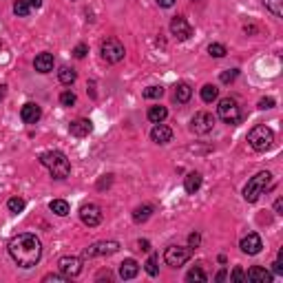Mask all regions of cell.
Instances as JSON below:
<instances>
[{"mask_svg": "<svg viewBox=\"0 0 283 283\" xmlns=\"http://www.w3.org/2000/svg\"><path fill=\"white\" fill-rule=\"evenodd\" d=\"M9 254L20 268H33L42 257V243L31 232H20L9 241Z\"/></svg>", "mask_w": 283, "mask_h": 283, "instance_id": "obj_1", "label": "cell"}, {"mask_svg": "<svg viewBox=\"0 0 283 283\" xmlns=\"http://www.w3.org/2000/svg\"><path fill=\"white\" fill-rule=\"evenodd\" d=\"M40 164L51 173L53 179H66L71 175V164L62 151H47L40 155Z\"/></svg>", "mask_w": 283, "mask_h": 283, "instance_id": "obj_2", "label": "cell"}, {"mask_svg": "<svg viewBox=\"0 0 283 283\" xmlns=\"http://www.w3.org/2000/svg\"><path fill=\"white\" fill-rule=\"evenodd\" d=\"M270 179H272V175L268 173V170H261V173H257L252 177L250 181L246 184V188H243V199H246L248 204H254L259 197L265 193V188H268Z\"/></svg>", "mask_w": 283, "mask_h": 283, "instance_id": "obj_3", "label": "cell"}, {"mask_svg": "<svg viewBox=\"0 0 283 283\" xmlns=\"http://www.w3.org/2000/svg\"><path fill=\"white\" fill-rule=\"evenodd\" d=\"M248 142H250V146L254 148V151H268L274 142V133L265 124H257L250 129V133H248Z\"/></svg>", "mask_w": 283, "mask_h": 283, "instance_id": "obj_4", "label": "cell"}, {"mask_svg": "<svg viewBox=\"0 0 283 283\" xmlns=\"http://www.w3.org/2000/svg\"><path fill=\"white\" fill-rule=\"evenodd\" d=\"M100 53H102V58L107 60L109 64H118L120 60H124V44H122L118 38H107V40L102 42V47H100Z\"/></svg>", "mask_w": 283, "mask_h": 283, "instance_id": "obj_5", "label": "cell"}, {"mask_svg": "<svg viewBox=\"0 0 283 283\" xmlns=\"http://www.w3.org/2000/svg\"><path fill=\"white\" fill-rule=\"evenodd\" d=\"M191 257H193V248H181V246H168L164 252V261L170 268H181Z\"/></svg>", "mask_w": 283, "mask_h": 283, "instance_id": "obj_6", "label": "cell"}, {"mask_svg": "<svg viewBox=\"0 0 283 283\" xmlns=\"http://www.w3.org/2000/svg\"><path fill=\"white\" fill-rule=\"evenodd\" d=\"M217 115L226 122V124H237L239 118H241V111H239V107H237V100H232V98L219 100Z\"/></svg>", "mask_w": 283, "mask_h": 283, "instance_id": "obj_7", "label": "cell"}, {"mask_svg": "<svg viewBox=\"0 0 283 283\" xmlns=\"http://www.w3.org/2000/svg\"><path fill=\"white\" fill-rule=\"evenodd\" d=\"M120 250V243L118 241H98L93 246L84 248V257L93 259V257H107V254H115Z\"/></svg>", "mask_w": 283, "mask_h": 283, "instance_id": "obj_8", "label": "cell"}, {"mask_svg": "<svg viewBox=\"0 0 283 283\" xmlns=\"http://www.w3.org/2000/svg\"><path fill=\"white\" fill-rule=\"evenodd\" d=\"M191 129H193V133H197V135H208V133L215 129V118L210 113H206V111L195 113V118L191 120Z\"/></svg>", "mask_w": 283, "mask_h": 283, "instance_id": "obj_9", "label": "cell"}, {"mask_svg": "<svg viewBox=\"0 0 283 283\" xmlns=\"http://www.w3.org/2000/svg\"><path fill=\"white\" fill-rule=\"evenodd\" d=\"M80 219L88 228H96V226H100V221H102V210H100L98 204H84L80 208Z\"/></svg>", "mask_w": 283, "mask_h": 283, "instance_id": "obj_10", "label": "cell"}, {"mask_svg": "<svg viewBox=\"0 0 283 283\" xmlns=\"http://www.w3.org/2000/svg\"><path fill=\"white\" fill-rule=\"evenodd\" d=\"M170 33H173L177 40H188V38L193 36V27L188 25V20L184 16H175V18L170 20Z\"/></svg>", "mask_w": 283, "mask_h": 283, "instance_id": "obj_11", "label": "cell"}, {"mask_svg": "<svg viewBox=\"0 0 283 283\" xmlns=\"http://www.w3.org/2000/svg\"><path fill=\"white\" fill-rule=\"evenodd\" d=\"M239 248H241V252H246V254H259L263 248V241L257 232H248V235L241 239Z\"/></svg>", "mask_w": 283, "mask_h": 283, "instance_id": "obj_12", "label": "cell"}, {"mask_svg": "<svg viewBox=\"0 0 283 283\" xmlns=\"http://www.w3.org/2000/svg\"><path fill=\"white\" fill-rule=\"evenodd\" d=\"M58 265H60V270H62V274H66L69 279L82 272V259L80 257H62Z\"/></svg>", "mask_w": 283, "mask_h": 283, "instance_id": "obj_13", "label": "cell"}, {"mask_svg": "<svg viewBox=\"0 0 283 283\" xmlns=\"http://www.w3.org/2000/svg\"><path fill=\"white\" fill-rule=\"evenodd\" d=\"M91 131H93V122L84 120V118H80V120H75V122H71L69 124V133L73 137H86Z\"/></svg>", "mask_w": 283, "mask_h": 283, "instance_id": "obj_14", "label": "cell"}, {"mask_svg": "<svg viewBox=\"0 0 283 283\" xmlns=\"http://www.w3.org/2000/svg\"><path fill=\"white\" fill-rule=\"evenodd\" d=\"M40 115H42L40 107H38V104H33V102L25 104V107L20 109V118H22L25 124H36V122L40 120Z\"/></svg>", "mask_w": 283, "mask_h": 283, "instance_id": "obj_15", "label": "cell"}, {"mask_svg": "<svg viewBox=\"0 0 283 283\" xmlns=\"http://www.w3.org/2000/svg\"><path fill=\"white\" fill-rule=\"evenodd\" d=\"M151 140L155 144H168L170 140H173V131L168 129V126H164L162 122L159 124H155L153 126V131H151Z\"/></svg>", "mask_w": 283, "mask_h": 283, "instance_id": "obj_16", "label": "cell"}, {"mask_svg": "<svg viewBox=\"0 0 283 283\" xmlns=\"http://www.w3.org/2000/svg\"><path fill=\"white\" fill-rule=\"evenodd\" d=\"M137 272H140V265H137L135 259H124V261L120 263V276H122L124 281L135 279Z\"/></svg>", "mask_w": 283, "mask_h": 283, "instance_id": "obj_17", "label": "cell"}, {"mask_svg": "<svg viewBox=\"0 0 283 283\" xmlns=\"http://www.w3.org/2000/svg\"><path fill=\"white\" fill-rule=\"evenodd\" d=\"M38 73H49V71H53V55L51 53H40L36 55V62H33Z\"/></svg>", "mask_w": 283, "mask_h": 283, "instance_id": "obj_18", "label": "cell"}, {"mask_svg": "<svg viewBox=\"0 0 283 283\" xmlns=\"http://www.w3.org/2000/svg\"><path fill=\"white\" fill-rule=\"evenodd\" d=\"M246 279H248V281H261V283H270V281H272V274H270L268 270H263V268H259V265H254V268H250V270H248Z\"/></svg>", "mask_w": 283, "mask_h": 283, "instance_id": "obj_19", "label": "cell"}, {"mask_svg": "<svg viewBox=\"0 0 283 283\" xmlns=\"http://www.w3.org/2000/svg\"><path fill=\"white\" fill-rule=\"evenodd\" d=\"M184 188L188 195H195V193L202 188V175L199 173H188L186 179H184Z\"/></svg>", "mask_w": 283, "mask_h": 283, "instance_id": "obj_20", "label": "cell"}, {"mask_svg": "<svg viewBox=\"0 0 283 283\" xmlns=\"http://www.w3.org/2000/svg\"><path fill=\"white\" fill-rule=\"evenodd\" d=\"M193 96V88L188 82H179V84L175 86V102H179V104H186L188 100H191Z\"/></svg>", "mask_w": 283, "mask_h": 283, "instance_id": "obj_21", "label": "cell"}, {"mask_svg": "<svg viewBox=\"0 0 283 283\" xmlns=\"http://www.w3.org/2000/svg\"><path fill=\"white\" fill-rule=\"evenodd\" d=\"M146 118L153 122V124H159V122H164L166 118H168V111H166V107H151L146 113Z\"/></svg>", "mask_w": 283, "mask_h": 283, "instance_id": "obj_22", "label": "cell"}, {"mask_svg": "<svg viewBox=\"0 0 283 283\" xmlns=\"http://www.w3.org/2000/svg\"><path fill=\"white\" fill-rule=\"evenodd\" d=\"M49 208H51V213H55V215H58V217H66V215L71 213L69 204H66L64 199H53V202L49 204Z\"/></svg>", "mask_w": 283, "mask_h": 283, "instance_id": "obj_23", "label": "cell"}, {"mask_svg": "<svg viewBox=\"0 0 283 283\" xmlns=\"http://www.w3.org/2000/svg\"><path fill=\"white\" fill-rule=\"evenodd\" d=\"M153 215V206L151 204H144V206L135 208V213H133V219L137 221V224H144V221H148V217Z\"/></svg>", "mask_w": 283, "mask_h": 283, "instance_id": "obj_24", "label": "cell"}, {"mask_svg": "<svg viewBox=\"0 0 283 283\" xmlns=\"http://www.w3.org/2000/svg\"><path fill=\"white\" fill-rule=\"evenodd\" d=\"M58 77H60V82H62V84H66V86H71L75 82V77H77V73L73 69H71V66H62V69L58 71Z\"/></svg>", "mask_w": 283, "mask_h": 283, "instance_id": "obj_25", "label": "cell"}, {"mask_svg": "<svg viewBox=\"0 0 283 283\" xmlns=\"http://www.w3.org/2000/svg\"><path fill=\"white\" fill-rule=\"evenodd\" d=\"M217 98H219V88L215 86V84H206V86L202 88V100H204V102H206V104L215 102V100H217Z\"/></svg>", "mask_w": 283, "mask_h": 283, "instance_id": "obj_26", "label": "cell"}, {"mask_svg": "<svg viewBox=\"0 0 283 283\" xmlns=\"http://www.w3.org/2000/svg\"><path fill=\"white\" fill-rule=\"evenodd\" d=\"M265 9L270 11L272 16H276V18H281L283 16V0H263Z\"/></svg>", "mask_w": 283, "mask_h": 283, "instance_id": "obj_27", "label": "cell"}, {"mask_svg": "<svg viewBox=\"0 0 283 283\" xmlns=\"http://www.w3.org/2000/svg\"><path fill=\"white\" fill-rule=\"evenodd\" d=\"M186 281H188V283H195V281H199V283H206V281H208V276H206V272H204L202 268H193L191 272L186 274Z\"/></svg>", "mask_w": 283, "mask_h": 283, "instance_id": "obj_28", "label": "cell"}, {"mask_svg": "<svg viewBox=\"0 0 283 283\" xmlns=\"http://www.w3.org/2000/svg\"><path fill=\"white\" fill-rule=\"evenodd\" d=\"M29 11H31V7H29V3H27V0H16V3H14V14L20 16V18H27V16H29Z\"/></svg>", "mask_w": 283, "mask_h": 283, "instance_id": "obj_29", "label": "cell"}, {"mask_svg": "<svg viewBox=\"0 0 283 283\" xmlns=\"http://www.w3.org/2000/svg\"><path fill=\"white\" fill-rule=\"evenodd\" d=\"M25 206H27L25 199H20V197H11L9 202H7V208L11 210V213H16V215L22 213V210H25Z\"/></svg>", "mask_w": 283, "mask_h": 283, "instance_id": "obj_30", "label": "cell"}, {"mask_svg": "<svg viewBox=\"0 0 283 283\" xmlns=\"http://www.w3.org/2000/svg\"><path fill=\"white\" fill-rule=\"evenodd\" d=\"M208 53L213 55V58H224V55L228 53V51H226V47H224V44L213 42V44H208Z\"/></svg>", "mask_w": 283, "mask_h": 283, "instance_id": "obj_31", "label": "cell"}, {"mask_svg": "<svg viewBox=\"0 0 283 283\" xmlns=\"http://www.w3.org/2000/svg\"><path fill=\"white\" fill-rule=\"evenodd\" d=\"M162 96H164V88L162 86H148L146 91H144V98H146V100H157Z\"/></svg>", "mask_w": 283, "mask_h": 283, "instance_id": "obj_32", "label": "cell"}, {"mask_svg": "<svg viewBox=\"0 0 283 283\" xmlns=\"http://www.w3.org/2000/svg\"><path fill=\"white\" fill-rule=\"evenodd\" d=\"M144 265H146V272L148 274L157 276V272H159V270H157V254H151V257H148V261L144 263Z\"/></svg>", "mask_w": 283, "mask_h": 283, "instance_id": "obj_33", "label": "cell"}, {"mask_svg": "<svg viewBox=\"0 0 283 283\" xmlns=\"http://www.w3.org/2000/svg\"><path fill=\"white\" fill-rule=\"evenodd\" d=\"M75 102H77V98H75V93H71V91H64L62 96H60V104H62V107H73Z\"/></svg>", "mask_w": 283, "mask_h": 283, "instance_id": "obj_34", "label": "cell"}, {"mask_svg": "<svg viewBox=\"0 0 283 283\" xmlns=\"http://www.w3.org/2000/svg\"><path fill=\"white\" fill-rule=\"evenodd\" d=\"M237 73H239V71H237V69H228V71H224V73L219 75V80L224 82V84H230V82L237 77Z\"/></svg>", "mask_w": 283, "mask_h": 283, "instance_id": "obj_35", "label": "cell"}, {"mask_svg": "<svg viewBox=\"0 0 283 283\" xmlns=\"http://www.w3.org/2000/svg\"><path fill=\"white\" fill-rule=\"evenodd\" d=\"M272 107H274V98H261V100H259V109H261V111H268Z\"/></svg>", "mask_w": 283, "mask_h": 283, "instance_id": "obj_36", "label": "cell"}, {"mask_svg": "<svg viewBox=\"0 0 283 283\" xmlns=\"http://www.w3.org/2000/svg\"><path fill=\"white\" fill-rule=\"evenodd\" d=\"M86 51H88V49H86V44H77V47L73 49V55H75L77 60H82V58H84V55H86Z\"/></svg>", "mask_w": 283, "mask_h": 283, "instance_id": "obj_37", "label": "cell"}, {"mask_svg": "<svg viewBox=\"0 0 283 283\" xmlns=\"http://www.w3.org/2000/svg\"><path fill=\"white\" fill-rule=\"evenodd\" d=\"M42 281L44 283H49V281H69V276H66V274H47Z\"/></svg>", "mask_w": 283, "mask_h": 283, "instance_id": "obj_38", "label": "cell"}, {"mask_svg": "<svg viewBox=\"0 0 283 283\" xmlns=\"http://www.w3.org/2000/svg\"><path fill=\"white\" fill-rule=\"evenodd\" d=\"M230 279H232V281H243V279H246V274H243V270L239 268V265H237V268H235V270H232V274H230Z\"/></svg>", "mask_w": 283, "mask_h": 283, "instance_id": "obj_39", "label": "cell"}, {"mask_svg": "<svg viewBox=\"0 0 283 283\" xmlns=\"http://www.w3.org/2000/svg\"><path fill=\"white\" fill-rule=\"evenodd\" d=\"M199 241H202V237H199L197 232H193V235L188 237V243H191V248H197V246H199Z\"/></svg>", "mask_w": 283, "mask_h": 283, "instance_id": "obj_40", "label": "cell"}, {"mask_svg": "<svg viewBox=\"0 0 283 283\" xmlns=\"http://www.w3.org/2000/svg\"><path fill=\"white\" fill-rule=\"evenodd\" d=\"M137 248L144 250V252H148V250H151V243H148L146 239H140V241H137Z\"/></svg>", "mask_w": 283, "mask_h": 283, "instance_id": "obj_41", "label": "cell"}, {"mask_svg": "<svg viewBox=\"0 0 283 283\" xmlns=\"http://www.w3.org/2000/svg\"><path fill=\"white\" fill-rule=\"evenodd\" d=\"M157 5L159 7H164V9H168V7H173L175 5V0H157Z\"/></svg>", "mask_w": 283, "mask_h": 283, "instance_id": "obj_42", "label": "cell"}, {"mask_svg": "<svg viewBox=\"0 0 283 283\" xmlns=\"http://www.w3.org/2000/svg\"><path fill=\"white\" fill-rule=\"evenodd\" d=\"M29 3V7H33V9H40L42 7V0H27Z\"/></svg>", "mask_w": 283, "mask_h": 283, "instance_id": "obj_43", "label": "cell"}, {"mask_svg": "<svg viewBox=\"0 0 283 283\" xmlns=\"http://www.w3.org/2000/svg\"><path fill=\"white\" fill-rule=\"evenodd\" d=\"M272 265H274V272H276V274H283V265H281L279 259H276V261H274Z\"/></svg>", "mask_w": 283, "mask_h": 283, "instance_id": "obj_44", "label": "cell"}, {"mask_svg": "<svg viewBox=\"0 0 283 283\" xmlns=\"http://www.w3.org/2000/svg\"><path fill=\"white\" fill-rule=\"evenodd\" d=\"M281 208H283V199H276V204H274V210H276V215H281Z\"/></svg>", "mask_w": 283, "mask_h": 283, "instance_id": "obj_45", "label": "cell"}, {"mask_svg": "<svg viewBox=\"0 0 283 283\" xmlns=\"http://www.w3.org/2000/svg\"><path fill=\"white\" fill-rule=\"evenodd\" d=\"M215 279H217V281H224V279H226V270H219V272H217V276H215Z\"/></svg>", "mask_w": 283, "mask_h": 283, "instance_id": "obj_46", "label": "cell"}, {"mask_svg": "<svg viewBox=\"0 0 283 283\" xmlns=\"http://www.w3.org/2000/svg\"><path fill=\"white\" fill-rule=\"evenodd\" d=\"M5 88L7 86H0V100H3V96H5Z\"/></svg>", "mask_w": 283, "mask_h": 283, "instance_id": "obj_47", "label": "cell"}]
</instances>
